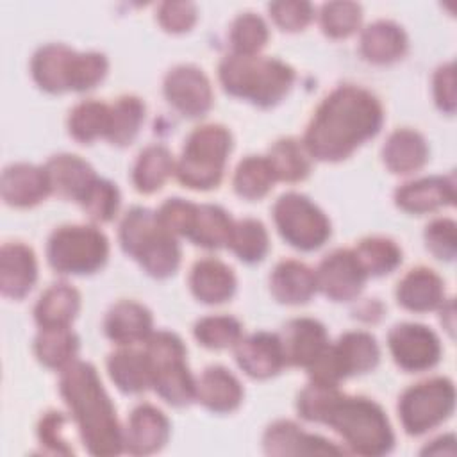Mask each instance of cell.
I'll use <instances>...</instances> for the list:
<instances>
[{
	"label": "cell",
	"instance_id": "42",
	"mask_svg": "<svg viewBox=\"0 0 457 457\" xmlns=\"http://www.w3.org/2000/svg\"><path fill=\"white\" fill-rule=\"evenodd\" d=\"M228 39L234 50L232 54L255 55L268 41V27L261 16L243 12L232 21Z\"/></svg>",
	"mask_w": 457,
	"mask_h": 457
},
{
	"label": "cell",
	"instance_id": "52",
	"mask_svg": "<svg viewBox=\"0 0 457 457\" xmlns=\"http://www.w3.org/2000/svg\"><path fill=\"white\" fill-rule=\"evenodd\" d=\"M434 98L441 111L453 114L455 111V73L453 64H443L434 73Z\"/></svg>",
	"mask_w": 457,
	"mask_h": 457
},
{
	"label": "cell",
	"instance_id": "14",
	"mask_svg": "<svg viewBox=\"0 0 457 457\" xmlns=\"http://www.w3.org/2000/svg\"><path fill=\"white\" fill-rule=\"evenodd\" d=\"M314 275L318 289L336 302L355 298L368 278L353 250H334L320 262Z\"/></svg>",
	"mask_w": 457,
	"mask_h": 457
},
{
	"label": "cell",
	"instance_id": "28",
	"mask_svg": "<svg viewBox=\"0 0 457 457\" xmlns=\"http://www.w3.org/2000/svg\"><path fill=\"white\" fill-rule=\"evenodd\" d=\"M270 289L282 303H305L318 289L316 275L300 261H282L270 275Z\"/></svg>",
	"mask_w": 457,
	"mask_h": 457
},
{
	"label": "cell",
	"instance_id": "23",
	"mask_svg": "<svg viewBox=\"0 0 457 457\" xmlns=\"http://www.w3.org/2000/svg\"><path fill=\"white\" fill-rule=\"evenodd\" d=\"M45 171L50 191L75 202H80L91 184L96 180L93 168L84 159L71 154L54 155L45 164Z\"/></svg>",
	"mask_w": 457,
	"mask_h": 457
},
{
	"label": "cell",
	"instance_id": "43",
	"mask_svg": "<svg viewBox=\"0 0 457 457\" xmlns=\"http://www.w3.org/2000/svg\"><path fill=\"white\" fill-rule=\"evenodd\" d=\"M195 337L207 348L236 346L241 339V323L232 316H205L195 323Z\"/></svg>",
	"mask_w": 457,
	"mask_h": 457
},
{
	"label": "cell",
	"instance_id": "21",
	"mask_svg": "<svg viewBox=\"0 0 457 457\" xmlns=\"http://www.w3.org/2000/svg\"><path fill=\"white\" fill-rule=\"evenodd\" d=\"M0 191L4 202L12 207H32L52 193L45 168L27 162L4 170Z\"/></svg>",
	"mask_w": 457,
	"mask_h": 457
},
{
	"label": "cell",
	"instance_id": "15",
	"mask_svg": "<svg viewBox=\"0 0 457 457\" xmlns=\"http://www.w3.org/2000/svg\"><path fill=\"white\" fill-rule=\"evenodd\" d=\"M262 446L268 455H339L343 448L334 443L303 432L293 421H275L262 437Z\"/></svg>",
	"mask_w": 457,
	"mask_h": 457
},
{
	"label": "cell",
	"instance_id": "8",
	"mask_svg": "<svg viewBox=\"0 0 457 457\" xmlns=\"http://www.w3.org/2000/svg\"><path fill=\"white\" fill-rule=\"evenodd\" d=\"M109 255V241L95 227L66 225L52 232L46 259L59 273L86 275L100 270Z\"/></svg>",
	"mask_w": 457,
	"mask_h": 457
},
{
	"label": "cell",
	"instance_id": "46",
	"mask_svg": "<svg viewBox=\"0 0 457 457\" xmlns=\"http://www.w3.org/2000/svg\"><path fill=\"white\" fill-rule=\"evenodd\" d=\"M196 204L187 202L184 198H168L157 211L159 223L171 232L173 236H189L195 216H196Z\"/></svg>",
	"mask_w": 457,
	"mask_h": 457
},
{
	"label": "cell",
	"instance_id": "6",
	"mask_svg": "<svg viewBox=\"0 0 457 457\" xmlns=\"http://www.w3.org/2000/svg\"><path fill=\"white\" fill-rule=\"evenodd\" d=\"M232 148L230 132L218 123L196 127L186 139L175 166L179 180L191 189L216 187L223 177L227 155Z\"/></svg>",
	"mask_w": 457,
	"mask_h": 457
},
{
	"label": "cell",
	"instance_id": "4",
	"mask_svg": "<svg viewBox=\"0 0 457 457\" xmlns=\"http://www.w3.org/2000/svg\"><path fill=\"white\" fill-rule=\"evenodd\" d=\"M218 75L227 93L259 107L278 104L295 80V71L289 64L259 54L227 55L220 62Z\"/></svg>",
	"mask_w": 457,
	"mask_h": 457
},
{
	"label": "cell",
	"instance_id": "48",
	"mask_svg": "<svg viewBox=\"0 0 457 457\" xmlns=\"http://www.w3.org/2000/svg\"><path fill=\"white\" fill-rule=\"evenodd\" d=\"M427 248L441 261H452L457 252L455 243V221L448 218H437L425 228Z\"/></svg>",
	"mask_w": 457,
	"mask_h": 457
},
{
	"label": "cell",
	"instance_id": "41",
	"mask_svg": "<svg viewBox=\"0 0 457 457\" xmlns=\"http://www.w3.org/2000/svg\"><path fill=\"white\" fill-rule=\"evenodd\" d=\"M232 252L245 262H257L268 252V232L259 220L245 218L234 223L228 239Z\"/></svg>",
	"mask_w": 457,
	"mask_h": 457
},
{
	"label": "cell",
	"instance_id": "24",
	"mask_svg": "<svg viewBox=\"0 0 457 457\" xmlns=\"http://www.w3.org/2000/svg\"><path fill=\"white\" fill-rule=\"evenodd\" d=\"M104 330L111 341L121 346L145 341L152 334V314L137 302L121 300L107 311Z\"/></svg>",
	"mask_w": 457,
	"mask_h": 457
},
{
	"label": "cell",
	"instance_id": "12",
	"mask_svg": "<svg viewBox=\"0 0 457 457\" xmlns=\"http://www.w3.org/2000/svg\"><path fill=\"white\" fill-rule=\"evenodd\" d=\"M395 362L405 371H423L437 364L441 345L437 336L420 323L395 325L387 336Z\"/></svg>",
	"mask_w": 457,
	"mask_h": 457
},
{
	"label": "cell",
	"instance_id": "17",
	"mask_svg": "<svg viewBox=\"0 0 457 457\" xmlns=\"http://www.w3.org/2000/svg\"><path fill=\"white\" fill-rule=\"evenodd\" d=\"M170 437L168 418L154 405H137L129 418L127 430L123 432V445L130 453L146 455L159 452Z\"/></svg>",
	"mask_w": 457,
	"mask_h": 457
},
{
	"label": "cell",
	"instance_id": "1",
	"mask_svg": "<svg viewBox=\"0 0 457 457\" xmlns=\"http://www.w3.org/2000/svg\"><path fill=\"white\" fill-rule=\"evenodd\" d=\"M382 120V105L375 95L357 86H339L318 105L303 146L318 161L346 159L380 130Z\"/></svg>",
	"mask_w": 457,
	"mask_h": 457
},
{
	"label": "cell",
	"instance_id": "39",
	"mask_svg": "<svg viewBox=\"0 0 457 457\" xmlns=\"http://www.w3.org/2000/svg\"><path fill=\"white\" fill-rule=\"evenodd\" d=\"M353 253L366 277H380L391 273L402 262V250L387 237L373 236L359 241Z\"/></svg>",
	"mask_w": 457,
	"mask_h": 457
},
{
	"label": "cell",
	"instance_id": "9",
	"mask_svg": "<svg viewBox=\"0 0 457 457\" xmlns=\"http://www.w3.org/2000/svg\"><path fill=\"white\" fill-rule=\"evenodd\" d=\"M378 357L380 350L375 337L368 332L353 330L343 334L334 345H327L307 370L314 382L337 386L341 378L373 370Z\"/></svg>",
	"mask_w": 457,
	"mask_h": 457
},
{
	"label": "cell",
	"instance_id": "22",
	"mask_svg": "<svg viewBox=\"0 0 457 457\" xmlns=\"http://www.w3.org/2000/svg\"><path fill=\"white\" fill-rule=\"evenodd\" d=\"M37 278V262L32 248L23 243H7L0 252V289L4 296L20 300Z\"/></svg>",
	"mask_w": 457,
	"mask_h": 457
},
{
	"label": "cell",
	"instance_id": "37",
	"mask_svg": "<svg viewBox=\"0 0 457 457\" xmlns=\"http://www.w3.org/2000/svg\"><path fill=\"white\" fill-rule=\"evenodd\" d=\"M145 118V104L137 96H120L109 105V129L107 139L112 145H129L139 132Z\"/></svg>",
	"mask_w": 457,
	"mask_h": 457
},
{
	"label": "cell",
	"instance_id": "33",
	"mask_svg": "<svg viewBox=\"0 0 457 457\" xmlns=\"http://www.w3.org/2000/svg\"><path fill=\"white\" fill-rule=\"evenodd\" d=\"M173 170L175 161L170 150L162 145H150L136 159L132 182L139 193H154L162 187Z\"/></svg>",
	"mask_w": 457,
	"mask_h": 457
},
{
	"label": "cell",
	"instance_id": "35",
	"mask_svg": "<svg viewBox=\"0 0 457 457\" xmlns=\"http://www.w3.org/2000/svg\"><path fill=\"white\" fill-rule=\"evenodd\" d=\"M234 221L220 205H198L196 216L189 232V239L195 245L205 248H221L228 246Z\"/></svg>",
	"mask_w": 457,
	"mask_h": 457
},
{
	"label": "cell",
	"instance_id": "19",
	"mask_svg": "<svg viewBox=\"0 0 457 457\" xmlns=\"http://www.w3.org/2000/svg\"><path fill=\"white\" fill-rule=\"evenodd\" d=\"M77 52L61 43L41 46L30 62L36 84L48 93H62L71 89V75Z\"/></svg>",
	"mask_w": 457,
	"mask_h": 457
},
{
	"label": "cell",
	"instance_id": "30",
	"mask_svg": "<svg viewBox=\"0 0 457 457\" xmlns=\"http://www.w3.org/2000/svg\"><path fill=\"white\" fill-rule=\"evenodd\" d=\"M382 157L393 173L405 175L420 170L427 162L428 146L420 132L412 129H398L387 137L382 148Z\"/></svg>",
	"mask_w": 457,
	"mask_h": 457
},
{
	"label": "cell",
	"instance_id": "13",
	"mask_svg": "<svg viewBox=\"0 0 457 457\" xmlns=\"http://www.w3.org/2000/svg\"><path fill=\"white\" fill-rule=\"evenodd\" d=\"M168 102L184 116H204L212 105L211 82L202 70L189 64L175 66L164 79Z\"/></svg>",
	"mask_w": 457,
	"mask_h": 457
},
{
	"label": "cell",
	"instance_id": "3",
	"mask_svg": "<svg viewBox=\"0 0 457 457\" xmlns=\"http://www.w3.org/2000/svg\"><path fill=\"white\" fill-rule=\"evenodd\" d=\"M352 452L359 455H384L391 452L395 436L382 407L364 396H346L337 393L321 416Z\"/></svg>",
	"mask_w": 457,
	"mask_h": 457
},
{
	"label": "cell",
	"instance_id": "51",
	"mask_svg": "<svg viewBox=\"0 0 457 457\" xmlns=\"http://www.w3.org/2000/svg\"><path fill=\"white\" fill-rule=\"evenodd\" d=\"M66 423V416L62 412H46L37 427V436L41 445L52 453H73L68 446V441L62 436V428Z\"/></svg>",
	"mask_w": 457,
	"mask_h": 457
},
{
	"label": "cell",
	"instance_id": "26",
	"mask_svg": "<svg viewBox=\"0 0 457 457\" xmlns=\"http://www.w3.org/2000/svg\"><path fill=\"white\" fill-rule=\"evenodd\" d=\"M398 303L414 312H427L443 303L445 284L428 268H414L403 275L396 287Z\"/></svg>",
	"mask_w": 457,
	"mask_h": 457
},
{
	"label": "cell",
	"instance_id": "34",
	"mask_svg": "<svg viewBox=\"0 0 457 457\" xmlns=\"http://www.w3.org/2000/svg\"><path fill=\"white\" fill-rule=\"evenodd\" d=\"M34 350L48 368H66L75 361L79 352V337L70 327H45L39 330Z\"/></svg>",
	"mask_w": 457,
	"mask_h": 457
},
{
	"label": "cell",
	"instance_id": "16",
	"mask_svg": "<svg viewBox=\"0 0 457 457\" xmlns=\"http://www.w3.org/2000/svg\"><path fill=\"white\" fill-rule=\"evenodd\" d=\"M284 361L291 366L309 368L327 348V330L312 318H295L287 321L278 336Z\"/></svg>",
	"mask_w": 457,
	"mask_h": 457
},
{
	"label": "cell",
	"instance_id": "27",
	"mask_svg": "<svg viewBox=\"0 0 457 457\" xmlns=\"http://www.w3.org/2000/svg\"><path fill=\"white\" fill-rule=\"evenodd\" d=\"M191 293L204 303H221L232 298L236 277L232 270L218 259H202L195 262L189 275Z\"/></svg>",
	"mask_w": 457,
	"mask_h": 457
},
{
	"label": "cell",
	"instance_id": "32",
	"mask_svg": "<svg viewBox=\"0 0 457 457\" xmlns=\"http://www.w3.org/2000/svg\"><path fill=\"white\" fill-rule=\"evenodd\" d=\"M107 370L111 380L123 393H141L152 386V371L145 352L118 350L109 355Z\"/></svg>",
	"mask_w": 457,
	"mask_h": 457
},
{
	"label": "cell",
	"instance_id": "25",
	"mask_svg": "<svg viewBox=\"0 0 457 457\" xmlns=\"http://www.w3.org/2000/svg\"><path fill=\"white\" fill-rule=\"evenodd\" d=\"M195 398L212 412H230L239 407L243 387L223 366H209L196 380Z\"/></svg>",
	"mask_w": 457,
	"mask_h": 457
},
{
	"label": "cell",
	"instance_id": "40",
	"mask_svg": "<svg viewBox=\"0 0 457 457\" xmlns=\"http://www.w3.org/2000/svg\"><path fill=\"white\" fill-rule=\"evenodd\" d=\"M109 129V105L96 100L77 104L68 118V130L73 139L91 143L96 137H105Z\"/></svg>",
	"mask_w": 457,
	"mask_h": 457
},
{
	"label": "cell",
	"instance_id": "50",
	"mask_svg": "<svg viewBox=\"0 0 457 457\" xmlns=\"http://www.w3.org/2000/svg\"><path fill=\"white\" fill-rule=\"evenodd\" d=\"M157 20L168 32H186L196 20V7L191 2H162L157 7Z\"/></svg>",
	"mask_w": 457,
	"mask_h": 457
},
{
	"label": "cell",
	"instance_id": "10",
	"mask_svg": "<svg viewBox=\"0 0 457 457\" xmlns=\"http://www.w3.org/2000/svg\"><path fill=\"white\" fill-rule=\"evenodd\" d=\"M455 389L446 377L418 382L403 391L398 416L407 434L420 436L443 423L453 411Z\"/></svg>",
	"mask_w": 457,
	"mask_h": 457
},
{
	"label": "cell",
	"instance_id": "45",
	"mask_svg": "<svg viewBox=\"0 0 457 457\" xmlns=\"http://www.w3.org/2000/svg\"><path fill=\"white\" fill-rule=\"evenodd\" d=\"M80 205L91 220L102 223L111 221L120 207V191L112 182L96 177L80 200Z\"/></svg>",
	"mask_w": 457,
	"mask_h": 457
},
{
	"label": "cell",
	"instance_id": "49",
	"mask_svg": "<svg viewBox=\"0 0 457 457\" xmlns=\"http://www.w3.org/2000/svg\"><path fill=\"white\" fill-rule=\"evenodd\" d=\"M271 18L282 30H302L312 18L309 2H273L268 5Z\"/></svg>",
	"mask_w": 457,
	"mask_h": 457
},
{
	"label": "cell",
	"instance_id": "36",
	"mask_svg": "<svg viewBox=\"0 0 457 457\" xmlns=\"http://www.w3.org/2000/svg\"><path fill=\"white\" fill-rule=\"evenodd\" d=\"M273 168L277 180L298 182L309 175V152L303 143L295 137H282L275 141L266 157Z\"/></svg>",
	"mask_w": 457,
	"mask_h": 457
},
{
	"label": "cell",
	"instance_id": "29",
	"mask_svg": "<svg viewBox=\"0 0 457 457\" xmlns=\"http://www.w3.org/2000/svg\"><path fill=\"white\" fill-rule=\"evenodd\" d=\"M407 50V36L400 25L378 20L361 34V54L375 64H387L400 59Z\"/></svg>",
	"mask_w": 457,
	"mask_h": 457
},
{
	"label": "cell",
	"instance_id": "44",
	"mask_svg": "<svg viewBox=\"0 0 457 457\" xmlns=\"http://www.w3.org/2000/svg\"><path fill=\"white\" fill-rule=\"evenodd\" d=\"M362 9L355 2H328L320 11V23L328 37H346L357 30Z\"/></svg>",
	"mask_w": 457,
	"mask_h": 457
},
{
	"label": "cell",
	"instance_id": "31",
	"mask_svg": "<svg viewBox=\"0 0 457 457\" xmlns=\"http://www.w3.org/2000/svg\"><path fill=\"white\" fill-rule=\"evenodd\" d=\"M80 307V295L70 284L50 286L34 307V318L41 328L70 327Z\"/></svg>",
	"mask_w": 457,
	"mask_h": 457
},
{
	"label": "cell",
	"instance_id": "38",
	"mask_svg": "<svg viewBox=\"0 0 457 457\" xmlns=\"http://www.w3.org/2000/svg\"><path fill=\"white\" fill-rule=\"evenodd\" d=\"M275 180L277 177L266 157L248 155L237 164L232 186L241 198L259 200L273 187Z\"/></svg>",
	"mask_w": 457,
	"mask_h": 457
},
{
	"label": "cell",
	"instance_id": "47",
	"mask_svg": "<svg viewBox=\"0 0 457 457\" xmlns=\"http://www.w3.org/2000/svg\"><path fill=\"white\" fill-rule=\"evenodd\" d=\"M107 73V59L98 52L77 54L73 75H71V89L86 91L95 87Z\"/></svg>",
	"mask_w": 457,
	"mask_h": 457
},
{
	"label": "cell",
	"instance_id": "20",
	"mask_svg": "<svg viewBox=\"0 0 457 457\" xmlns=\"http://www.w3.org/2000/svg\"><path fill=\"white\" fill-rule=\"evenodd\" d=\"M395 200L400 209L414 214L452 205L455 200V179L453 175H448L425 177L407 182L396 189Z\"/></svg>",
	"mask_w": 457,
	"mask_h": 457
},
{
	"label": "cell",
	"instance_id": "5",
	"mask_svg": "<svg viewBox=\"0 0 457 457\" xmlns=\"http://www.w3.org/2000/svg\"><path fill=\"white\" fill-rule=\"evenodd\" d=\"M120 243L125 253L155 277L173 275L180 262V248L171 232L157 220V212L146 207H132L120 223Z\"/></svg>",
	"mask_w": 457,
	"mask_h": 457
},
{
	"label": "cell",
	"instance_id": "18",
	"mask_svg": "<svg viewBox=\"0 0 457 457\" xmlns=\"http://www.w3.org/2000/svg\"><path fill=\"white\" fill-rule=\"evenodd\" d=\"M239 368L253 378H268L286 364L282 345L277 334L255 332L236 343Z\"/></svg>",
	"mask_w": 457,
	"mask_h": 457
},
{
	"label": "cell",
	"instance_id": "7",
	"mask_svg": "<svg viewBox=\"0 0 457 457\" xmlns=\"http://www.w3.org/2000/svg\"><path fill=\"white\" fill-rule=\"evenodd\" d=\"M145 355L150 364L155 393L170 405H187L195 398L196 382L186 366L182 339L168 330L152 332L145 339Z\"/></svg>",
	"mask_w": 457,
	"mask_h": 457
},
{
	"label": "cell",
	"instance_id": "11",
	"mask_svg": "<svg viewBox=\"0 0 457 457\" xmlns=\"http://www.w3.org/2000/svg\"><path fill=\"white\" fill-rule=\"evenodd\" d=\"M273 220L280 236L298 250H316L330 236L328 218L298 193H286L275 202Z\"/></svg>",
	"mask_w": 457,
	"mask_h": 457
},
{
	"label": "cell",
	"instance_id": "2",
	"mask_svg": "<svg viewBox=\"0 0 457 457\" xmlns=\"http://www.w3.org/2000/svg\"><path fill=\"white\" fill-rule=\"evenodd\" d=\"M59 391L80 430L84 446L93 455H116L125 448L116 409L96 370L84 361L62 368Z\"/></svg>",
	"mask_w": 457,
	"mask_h": 457
}]
</instances>
